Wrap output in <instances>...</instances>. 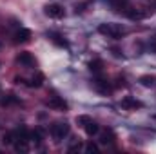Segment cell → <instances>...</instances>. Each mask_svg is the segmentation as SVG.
I'll use <instances>...</instances> for the list:
<instances>
[{"label":"cell","mask_w":156,"mask_h":154,"mask_svg":"<svg viewBox=\"0 0 156 154\" xmlns=\"http://www.w3.org/2000/svg\"><path fill=\"white\" fill-rule=\"evenodd\" d=\"M98 33L104 35V37H109V38L118 40L123 33H125V29H123V26H120V24L107 22V24H100V26H98Z\"/></svg>","instance_id":"1"},{"label":"cell","mask_w":156,"mask_h":154,"mask_svg":"<svg viewBox=\"0 0 156 154\" xmlns=\"http://www.w3.org/2000/svg\"><path fill=\"white\" fill-rule=\"evenodd\" d=\"M51 132H53V138L56 140V142H60V140H64L67 134H69V125L64 121V123H55L53 125V129H51Z\"/></svg>","instance_id":"2"},{"label":"cell","mask_w":156,"mask_h":154,"mask_svg":"<svg viewBox=\"0 0 156 154\" xmlns=\"http://www.w3.org/2000/svg\"><path fill=\"white\" fill-rule=\"evenodd\" d=\"M45 15L49 18H62L66 15V11H64V7L60 4H47L45 5Z\"/></svg>","instance_id":"3"},{"label":"cell","mask_w":156,"mask_h":154,"mask_svg":"<svg viewBox=\"0 0 156 154\" xmlns=\"http://www.w3.org/2000/svg\"><path fill=\"white\" fill-rule=\"evenodd\" d=\"M45 105H47L49 109H55V111H66V109H67V103H66L60 96H51V98L45 102Z\"/></svg>","instance_id":"4"},{"label":"cell","mask_w":156,"mask_h":154,"mask_svg":"<svg viewBox=\"0 0 156 154\" xmlns=\"http://www.w3.org/2000/svg\"><path fill=\"white\" fill-rule=\"evenodd\" d=\"M93 89H96L98 93H102V94H109L113 89H111V85H109V82L107 80H102V78H96V80H93Z\"/></svg>","instance_id":"5"},{"label":"cell","mask_w":156,"mask_h":154,"mask_svg":"<svg viewBox=\"0 0 156 154\" xmlns=\"http://www.w3.org/2000/svg\"><path fill=\"white\" fill-rule=\"evenodd\" d=\"M122 107L123 109H138V107H142V102H138L133 96H123L122 98Z\"/></svg>","instance_id":"6"},{"label":"cell","mask_w":156,"mask_h":154,"mask_svg":"<svg viewBox=\"0 0 156 154\" xmlns=\"http://www.w3.org/2000/svg\"><path fill=\"white\" fill-rule=\"evenodd\" d=\"M29 38H31V31H29V29L20 27V29L15 33V42H16V44H26V42H29Z\"/></svg>","instance_id":"7"},{"label":"cell","mask_w":156,"mask_h":154,"mask_svg":"<svg viewBox=\"0 0 156 154\" xmlns=\"http://www.w3.org/2000/svg\"><path fill=\"white\" fill-rule=\"evenodd\" d=\"M16 62H18V64H22V65H26V67L35 65V58L31 56V53H20V54L16 56Z\"/></svg>","instance_id":"8"},{"label":"cell","mask_w":156,"mask_h":154,"mask_svg":"<svg viewBox=\"0 0 156 154\" xmlns=\"http://www.w3.org/2000/svg\"><path fill=\"white\" fill-rule=\"evenodd\" d=\"M13 145H15V151H16V152H27V151H29L27 140H20V138H16V142H15Z\"/></svg>","instance_id":"9"},{"label":"cell","mask_w":156,"mask_h":154,"mask_svg":"<svg viewBox=\"0 0 156 154\" xmlns=\"http://www.w3.org/2000/svg\"><path fill=\"white\" fill-rule=\"evenodd\" d=\"M85 132H87V136H94V134H98V132H100V127L91 120V121L85 125Z\"/></svg>","instance_id":"10"},{"label":"cell","mask_w":156,"mask_h":154,"mask_svg":"<svg viewBox=\"0 0 156 154\" xmlns=\"http://www.w3.org/2000/svg\"><path fill=\"white\" fill-rule=\"evenodd\" d=\"M15 134H16V138H20V140H27L29 142V136H31V132L22 125V127H18L16 131H15Z\"/></svg>","instance_id":"11"},{"label":"cell","mask_w":156,"mask_h":154,"mask_svg":"<svg viewBox=\"0 0 156 154\" xmlns=\"http://www.w3.org/2000/svg\"><path fill=\"white\" fill-rule=\"evenodd\" d=\"M140 83L144 85V87H153L156 83V78L154 76H149V75H145V76H140Z\"/></svg>","instance_id":"12"},{"label":"cell","mask_w":156,"mask_h":154,"mask_svg":"<svg viewBox=\"0 0 156 154\" xmlns=\"http://www.w3.org/2000/svg\"><path fill=\"white\" fill-rule=\"evenodd\" d=\"M89 69L93 73H100L104 69V62L102 60H93V62H89Z\"/></svg>","instance_id":"13"},{"label":"cell","mask_w":156,"mask_h":154,"mask_svg":"<svg viewBox=\"0 0 156 154\" xmlns=\"http://www.w3.org/2000/svg\"><path fill=\"white\" fill-rule=\"evenodd\" d=\"M15 142H16V134L15 132H5L4 138H2V143L4 145H13Z\"/></svg>","instance_id":"14"},{"label":"cell","mask_w":156,"mask_h":154,"mask_svg":"<svg viewBox=\"0 0 156 154\" xmlns=\"http://www.w3.org/2000/svg\"><path fill=\"white\" fill-rule=\"evenodd\" d=\"M47 37H51V40H53L56 45H62V47H66V45H67V42H66V40H62V37H60V35H56V33H49Z\"/></svg>","instance_id":"15"},{"label":"cell","mask_w":156,"mask_h":154,"mask_svg":"<svg viewBox=\"0 0 156 154\" xmlns=\"http://www.w3.org/2000/svg\"><path fill=\"white\" fill-rule=\"evenodd\" d=\"M42 83H44V75H35V76L31 78V82H29V85H31V87H40V85H42Z\"/></svg>","instance_id":"16"},{"label":"cell","mask_w":156,"mask_h":154,"mask_svg":"<svg viewBox=\"0 0 156 154\" xmlns=\"http://www.w3.org/2000/svg\"><path fill=\"white\" fill-rule=\"evenodd\" d=\"M29 140H33V142H37V143H40V142H42V132H40L38 129L31 131V136H29Z\"/></svg>","instance_id":"17"},{"label":"cell","mask_w":156,"mask_h":154,"mask_svg":"<svg viewBox=\"0 0 156 154\" xmlns=\"http://www.w3.org/2000/svg\"><path fill=\"white\" fill-rule=\"evenodd\" d=\"M85 151H87L89 154H96L98 152V145H94V143H87V145H85Z\"/></svg>","instance_id":"18"},{"label":"cell","mask_w":156,"mask_h":154,"mask_svg":"<svg viewBox=\"0 0 156 154\" xmlns=\"http://www.w3.org/2000/svg\"><path fill=\"white\" fill-rule=\"evenodd\" d=\"M80 149H82V143H80V142H76V143H73V145H71V147L67 149V152L73 154V152H78Z\"/></svg>","instance_id":"19"},{"label":"cell","mask_w":156,"mask_h":154,"mask_svg":"<svg viewBox=\"0 0 156 154\" xmlns=\"http://www.w3.org/2000/svg\"><path fill=\"white\" fill-rule=\"evenodd\" d=\"M89 121H91V118H89V116H78V118H76V123L83 125V127H85V125H87Z\"/></svg>","instance_id":"20"},{"label":"cell","mask_w":156,"mask_h":154,"mask_svg":"<svg viewBox=\"0 0 156 154\" xmlns=\"http://www.w3.org/2000/svg\"><path fill=\"white\" fill-rule=\"evenodd\" d=\"M16 102H18V100H16L15 96H11V94H9V96H5V98L2 100V103H4V105H7V103H16Z\"/></svg>","instance_id":"21"},{"label":"cell","mask_w":156,"mask_h":154,"mask_svg":"<svg viewBox=\"0 0 156 154\" xmlns=\"http://www.w3.org/2000/svg\"><path fill=\"white\" fill-rule=\"evenodd\" d=\"M113 142V132H105L102 136V143H111Z\"/></svg>","instance_id":"22"},{"label":"cell","mask_w":156,"mask_h":154,"mask_svg":"<svg viewBox=\"0 0 156 154\" xmlns=\"http://www.w3.org/2000/svg\"><path fill=\"white\" fill-rule=\"evenodd\" d=\"M111 51H113V54H115V56H118V58H120V56H122V53H120V51H118V49H111Z\"/></svg>","instance_id":"23"},{"label":"cell","mask_w":156,"mask_h":154,"mask_svg":"<svg viewBox=\"0 0 156 154\" xmlns=\"http://www.w3.org/2000/svg\"><path fill=\"white\" fill-rule=\"evenodd\" d=\"M149 49H151V53H156V44H151V47H149Z\"/></svg>","instance_id":"24"}]
</instances>
